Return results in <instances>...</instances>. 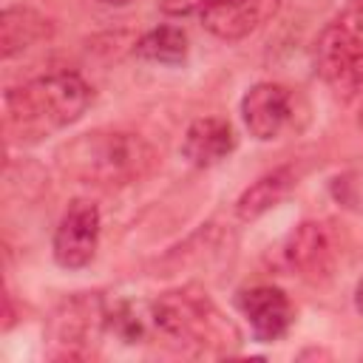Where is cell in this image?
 I'll return each instance as SVG.
<instances>
[{"instance_id":"52a82bcc","label":"cell","mask_w":363,"mask_h":363,"mask_svg":"<svg viewBox=\"0 0 363 363\" xmlns=\"http://www.w3.org/2000/svg\"><path fill=\"white\" fill-rule=\"evenodd\" d=\"M238 303H241L244 318L250 320L252 335L261 343H272L289 329L292 306H289V298L284 295V289H278V286H252V289L241 292Z\"/></svg>"},{"instance_id":"4fadbf2b","label":"cell","mask_w":363,"mask_h":363,"mask_svg":"<svg viewBox=\"0 0 363 363\" xmlns=\"http://www.w3.org/2000/svg\"><path fill=\"white\" fill-rule=\"evenodd\" d=\"M221 0H159V9L170 17H187V14H204Z\"/></svg>"},{"instance_id":"30bf717a","label":"cell","mask_w":363,"mask_h":363,"mask_svg":"<svg viewBox=\"0 0 363 363\" xmlns=\"http://www.w3.org/2000/svg\"><path fill=\"white\" fill-rule=\"evenodd\" d=\"M51 34V26L45 17H40L31 9H6L0 14V54L9 60L37 43H43Z\"/></svg>"},{"instance_id":"e0dca14e","label":"cell","mask_w":363,"mask_h":363,"mask_svg":"<svg viewBox=\"0 0 363 363\" xmlns=\"http://www.w3.org/2000/svg\"><path fill=\"white\" fill-rule=\"evenodd\" d=\"M360 125H363V116H360Z\"/></svg>"},{"instance_id":"277c9868","label":"cell","mask_w":363,"mask_h":363,"mask_svg":"<svg viewBox=\"0 0 363 363\" xmlns=\"http://www.w3.org/2000/svg\"><path fill=\"white\" fill-rule=\"evenodd\" d=\"M54 261L65 269L88 267L99 247V210L88 199H77L54 230Z\"/></svg>"},{"instance_id":"5b68a950","label":"cell","mask_w":363,"mask_h":363,"mask_svg":"<svg viewBox=\"0 0 363 363\" xmlns=\"http://www.w3.org/2000/svg\"><path fill=\"white\" fill-rule=\"evenodd\" d=\"M241 116L255 139L272 142L295 122V96L281 82H255L241 99Z\"/></svg>"},{"instance_id":"8992f818","label":"cell","mask_w":363,"mask_h":363,"mask_svg":"<svg viewBox=\"0 0 363 363\" xmlns=\"http://www.w3.org/2000/svg\"><path fill=\"white\" fill-rule=\"evenodd\" d=\"M278 11V0H221L201 14V26L221 40H241Z\"/></svg>"},{"instance_id":"8fae6325","label":"cell","mask_w":363,"mask_h":363,"mask_svg":"<svg viewBox=\"0 0 363 363\" xmlns=\"http://www.w3.org/2000/svg\"><path fill=\"white\" fill-rule=\"evenodd\" d=\"M292 184H295V176H292L289 167H275V170L264 173L261 179H255V182L238 196V201H235L238 218L252 221V218L264 216L269 207H275V204L292 190Z\"/></svg>"},{"instance_id":"5bb4252c","label":"cell","mask_w":363,"mask_h":363,"mask_svg":"<svg viewBox=\"0 0 363 363\" xmlns=\"http://www.w3.org/2000/svg\"><path fill=\"white\" fill-rule=\"evenodd\" d=\"M354 306L357 312H363V278L357 281V289H354Z\"/></svg>"},{"instance_id":"9a60e30c","label":"cell","mask_w":363,"mask_h":363,"mask_svg":"<svg viewBox=\"0 0 363 363\" xmlns=\"http://www.w3.org/2000/svg\"><path fill=\"white\" fill-rule=\"evenodd\" d=\"M99 3H105V6H125V3H130V0H99Z\"/></svg>"},{"instance_id":"6da1fadb","label":"cell","mask_w":363,"mask_h":363,"mask_svg":"<svg viewBox=\"0 0 363 363\" xmlns=\"http://www.w3.org/2000/svg\"><path fill=\"white\" fill-rule=\"evenodd\" d=\"M60 167L88 184H130L145 179L156 164V150L147 139L128 130H88L57 150Z\"/></svg>"},{"instance_id":"ba28073f","label":"cell","mask_w":363,"mask_h":363,"mask_svg":"<svg viewBox=\"0 0 363 363\" xmlns=\"http://www.w3.org/2000/svg\"><path fill=\"white\" fill-rule=\"evenodd\" d=\"M235 150V130L221 116H201L190 122L182 139V156L196 167H213Z\"/></svg>"},{"instance_id":"2e32d148","label":"cell","mask_w":363,"mask_h":363,"mask_svg":"<svg viewBox=\"0 0 363 363\" xmlns=\"http://www.w3.org/2000/svg\"><path fill=\"white\" fill-rule=\"evenodd\" d=\"M354 3H357V6H363V0H354Z\"/></svg>"},{"instance_id":"3957f363","label":"cell","mask_w":363,"mask_h":363,"mask_svg":"<svg viewBox=\"0 0 363 363\" xmlns=\"http://www.w3.org/2000/svg\"><path fill=\"white\" fill-rule=\"evenodd\" d=\"M315 71L335 94L363 88V6L329 23L315 40Z\"/></svg>"},{"instance_id":"7a4b0ae2","label":"cell","mask_w":363,"mask_h":363,"mask_svg":"<svg viewBox=\"0 0 363 363\" xmlns=\"http://www.w3.org/2000/svg\"><path fill=\"white\" fill-rule=\"evenodd\" d=\"M91 99L94 91L79 74H45L6 94V122L20 139H43L77 122Z\"/></svg>"},{"instance_id":"7c38bea8","label":"cell","mask_w":363,"mask_h":363,"mask_svg":"<svg viewBox=\"0 0 363 363\" xmlns=\"http://www.w3.org/2000/svg\"><path fill=\"white\" fill-rule=\"evenodd\" d=\"M133 54L156 65H179L187 57V34L176 26H159L136 40Z\"/></svg>"},{"instance_id":"9c48e42d","label":"cell","mask_w":363,"mask_h":363,"mask_svg":"<svg viewBox=\"0 0 363 363\" xmlns=\"http://www.w3.org/2000/svg\"><path fill=\"white\" fill-rule=\"evenodd\" d=\"M284 255H286L289 267L298 269L301 275H318V272L329 269L332 244H329V235H326L323 224H318V221L301 224L289 235V241L284 247Z\"/></svg>"}]
</instances>
